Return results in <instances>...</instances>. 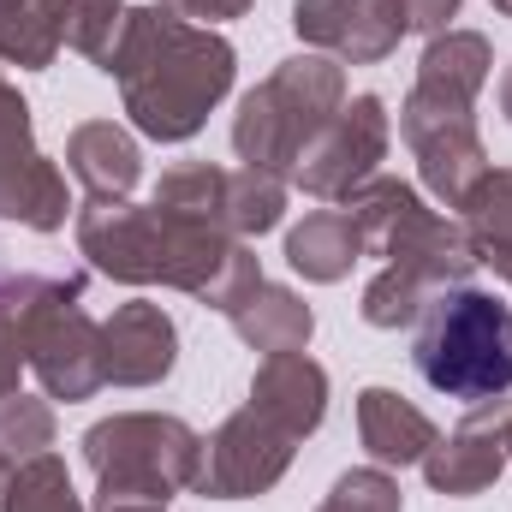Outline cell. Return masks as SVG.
I'll return each mask as SVG.
<instances>
[{
	"label": "cell",
	"instance_id": "1",
	"mask_svg": "<svg viewBox=\"0 0 512 512\" xmlns=\"http://www.w3.org/2000/svg\"><path fill=\"white\" fill-rule=\"evenodd\" d=\"M78 251L90 256L96 274L120 286H173L221 316L262 280L251 239L209 221L167 215L155 203H84Z\"/></svg>",
	"mask_w": 512,
	"mask_h": 512
},
{
	"label": "cell",
	"instance_id": "2",
	"mask_svg": "<svg viewBox=\"0 0 512 512\" xmlns=\"http://www.w3.org/2000/svg\"><path fill=\"white\" fill-rule=\"evenodd\" d=\"M102 72L120 84L131 126L155 143H185L227 102L239 54L221 30L191 24L167 6H131Z\"/></svg>",
	"mask_w": 512,
	"mask_h": 512
},
{
	"label": "cell",
	"instance_id": "3",
	"mask_svg": "<svg viewBox=\"0 0 512 512\" xmlns=\"http://www.w3.org/2000/svg\"><path fill=\"white\" fill-rule=\"evenodd\" d=\"M411 370L423 387L459 405H489L512 393V304L483 286H447L423 304Z\"/></svg>",
	"mask_w": 512,
	"mask_h": 512
},
{
	"label": "cell",
	"instance_id": "4",
	"mask_svg": "<svg viewBox=\"0 0 512 512\" xmlns=\"http://www.w3.org/2000/svg\"><path fill=\"white\" fill-rule=\"evenodd\" d=\"M340 108H346V66L328 54H292L256 90H245L233 114V149L245 167L286 179L298 173L304 149L334 126Z\"/></svg>",
	"mask_w": 512,
	"mask_h": 512
},
{
	"label": "cell",
	"instance_id": "5",
	"mask_svg": "<svg viewBox=\"0 0 512 512\" xmlns=\"http://www.w3.org/2000/svg\"><path fill=\"white\" fill-rule=\"evenodd\" d=\"M84 465L96 477V495L108 501H173L197 489L203 471V435L173 411H114L84 429Z\"/></svg>",
	"mask_w": 512,
	"mask_h": 512
},
{
	"label": "cell",
	"instance_id": "6",
	"mask_svg": "<svg viewBox=\"0 0 512 512\" xmlns=\"http://www.w3.org/2000/svg\"><path fill=\"white\" fill-rule=\"evenodd\" d=\"M24 364L48 399L84 405L108 387L102 370V322L84 310V274H42L24 310Z\"/></svg>",
	"mask_w": 512,
	"mask_h": 512
},
{
	"label": "cell",
	"instance_id": "7",
	"mask_svg": "<svg viewBox=\"0 0 512 512\" xmlns=\"http://www.w3.org/2000/svg\"><path fill=\"white\" fill-rule=\"evenodd\" d=\"M471 274H477V251H471L465 227L447 221V215H435V209H423L382 251V268L364 286L358 310H364L370 328H411L435 292L465 286Z\"/></svg>",
	"mask_w": 512,
	"mask_h": 512
},
{
	"label": "cell",
	"instance_id": "8",
	"mask_svg": "<svg viewBox=\"0 0 512 512\" xmlns=\"http://www.w3.org/2000/svg\"><path fill=\"white\" fill-rule=\"evenodd\" d=\"M399 137H405L411 155H417L423 191H429L435 203H447V209H465V197H471V191L483 185V173L495 167L471 108L429 102V96H417V90L399 102Z\"/></svg>",
	"mask_w": 512,
	"mask_h": 512
},
{
	"label": "cell",
	"instance_id": "9",
	"mask_svg": "<svg viewBox=\"0 0 512 512\" xmlns=\"http://www.w3.org/2000/svg\"><path fill=\"white\" fill-rule=\"evenodd\" d=\"M292 453H298V435L280 429L268 411H256L245 399L215 435H203V471H197L191 495H203V501H256L292 471Z\"/></svg>",
	"mask_w": 512,
	"mask_h": 512
},
{
	"label": "cell",
	"instance_id": "10",
	"mask_svg": "<svg viewBox=\"0 0 512 512\" xmlns=\"http://www.w3.org/2000/svg\"><path fill=\"white\" fill-rule=\"evenodd\" d=\"M72 215L66 173L36 149L30 102L0 72V221H18L30 233H60Z\"/></svg>",
	"mask_w": 512,
	"mask_h": 512
},
{
	"label": "cell",
	"instance_id": "11",
	"mask_svg": "<svg viewBox=\"0 0 512 512\" xmlns=\"http://www.w3.org/2000/svg\"><path fill=\"white\" fill-rule=\"evenodd\" d=\"M387 137H393V126H387L382 96H352V102L334 114V126L304 149V161H298L292 179H298L316 203H346L358 185L376 179V167H382V155H387Z\"/></svg>",
	"mask_w": 512,
	"mask_h": 512
},
{
	"label": "cell",
	"instance_id": "12",
	"mask_svg": "<svg viewBox=\"0 0 512 512\" xmlns=\"http://www.w3.org/2000/svg\"><path fill=\"white\" fill-rule=\"evenodd\" d=\"M507 417L512 399L471 405V417L423 453V483L447 501H471V495L495 489V477L507 471Z\"/></svg>",
	"mask_w": 512,
	"mask_h": 512
},
{
	"label": "cell",
	"instance_id": "13",
	"mask_svg": "<svg viewBox=\"0 0 512 512\" xmlns=\"http://www.w3.org/2000/svg\"><path fill=\"white\" fill-rule=\"evenodd\" d=\"M292 30L310 54L340 66H382L405 36L387 0H292Z\"/></svg>",
	"mask_w": 512,
	"mask_h": 512
},
{
	"label": "cell",
	"instance_id": "14",
	"mask_svg": "<svg viewBox=\"0 0 512 512\" xmlns=\"http://www.w3.org/2000/svg\"><path fill=\"white\" fill-rule=\"evenodd\" d=\"M179 364V328L161 304L131 298L102 322V370L108 387H161Z\"/></svg>",
	"mask_w": 512,
	"mask_h": 512
},
{
	"label": "cell",
	"instance_id": "15",
	"mask_svg": "<svg viewBox=\"0 0 512 512\" xmlns=\"http://www.w3.org/2000/svg\"><path fill=\"white\" fill-rule=\"evenodd\" d=\"M66 173L84 185L90 203H126L143 179V149L114 120H84L66 137Z\"/></svg>",
	"mask_w": 512,
	"mask_h": 512
},
{
	"label": "cell",
	"instance_id": "16",
	"mask_svg": "<svg viewBox=\"0 0 512 512\" xmlns=\"http://www.w3.org/2000/svg\"><path fill=\"white\" fill-rule=\"evenodd\" d=\"M251 405L268 411L280 429H292L298 441H310L328 417V370L304 352L262 358V370L251 376Z\"/></svg>",
	"mask_w": 512,
	"mask_h": 512
},
{
	"label": "cell",
	"instance_id": "17",
	"mask_svg": "<svg viewBox=\"0 0 512 512\" xmlns=\"http://www.w3.org/2000/svg\"><path fill=\"white\" fill-rule=\"evenodd\" d=\"M358 441L376 465H423V453L441 441V429L429 423L423 405H411L393 387H364L358 393Z\"/></svg>",
	"mask_w": 512,
	"mask_h": 512
},
{
	"label": "cell",
	"instance_id": "18",
	"mask_svg": "<svg viewBox=\"0 0 512 512\" xmlns=\"http://www.w3.org/2000/svg\"><path fill=\"white\" fill-rule=\"evenodd\" d=\"M489 72H495V48H489V36L483 30H441V36H429V48H423V60H417V96H429V102H453V108H477V96H483V84H489Z\"/></svg>",
	"mask_w": 512,
	"mask_h": 512
},
{
	"label": "cell",
	"instance_id": "19",
	"mask_svg": "<svg viewBox=\"0 0 512 512\" xmlns=\"http://www.w3.org/2000/svg\"><path fill=\"white\" fill-rule=\"evenodd\" d=\"M233 334L262 352V358H280V352H304L310 334H316V310L292 292V286H274V280H256L251 292L227 310Z\"/></svg>",
	"mask_w": 512,
	"mask_h": 512
},
{
	"label": "cell",
	"instance_id": "20",
	"mask_svg": "<svg viewBox=\"0 0 512 512\" xmlns=\"http://www.w3.org/2000/svg\"><path fill=\"white\" fill-rule=\"evenodd\" d=\"M364 233L352 221V209H310L292 233H286V262L292 274H304L310 286H334L358 268Z\"/></svg>",
	"mask_w": 512,
	"mask_h": 512
},
{
	"label": "cell",
	"instance_id": "21",
	"mask_svg": "<svg viewBox=\"0 0 512 512\" xmlns=\"http://www.w3.org/2000/svg\"><path fill=\"white\" fill-rule=\"evenodd\" d=\"M66 48V0H0V60L18 72H48Z\"/></svg>",
	"mask_w": 512,
	"mask_h": 512
},
{
	"label": "cell",
	"instance_id": "22",
	"mask_svg": "<svg viewBox=\"0 0 512 512\" xmlns=\"http://www.w3.org/2000/svg\"><path fill=\"white\" fill-rule=\"evenodd\" d=\"M459 227L477 251V268H495L512 286V167H489L483 185L465 197Z\"/></svg>",
	"mask_w": 512,
	"mask_h": 512
},
{
	"label": "cell",
	"instance_id": "23",
	"mask_svg": "<svg viewBox=\"0 0 512 512\" xmlns=\"http://www.w3.org/2000/svg\"><path fill=\"white\" fill-rule=\"evenodd\" d=\"M346 209H352V221H358V233H364V256H382L429 203L417 197V185H405V179H387L376 173L370 185H358L352 197H346Z\"/></svg>",
	"mask_w": 512,
	"mask_h": 512
},
{
	"label": "cell",
	"instance_id": "24",
	"mask_svg": "<svg viewBox=\"0 0 512 512\" xmlns=\"http://www.w3.org/2000/svg\"><path fill=\"white\" fill-rule=\"evenodd\" d=\"M155 209L167 215H185V221H209V227H227V167H209V161H185V167H167L149 191ZM233 233V227H227Z\"/></svg>",
	"mask_w": 512,
	"mask_h": 512
},
{
	"label": "cell",
	"instance_id": "25",
	"mask_svg": "<svg viewBox=\"0 0 512 512\" xmlns=\"http://www.w3.org/2000/svg\"><path fill=\"white\" fill-rule=\"evenodd\" d=\"M286 221V179L262 173V167H239L227 173V227L239 239H262Z\"/></svg>",
	"mask_w": 512,
	"mask_h": 512
},
{
	"label": "cell",
	"instance_id": "26",
	"mask_svg": "<svg viewBox=\"0 0 512 512\" xmlns=\"http://www.w3.org/2000/svg\"><path fill=\"white\" fill-rule=\"evenodd\" d=\"M0 512H90V507L78 501L66 459L36 453V459H24V465H18V477L6 483V501H0Z\"/></svg>",
	"mask_w": 512,
	"mask_h": 512
},
{
	"label": "cell",
	"instance_id": "27",
	"mask_svg": "<svg viewBox=\"0 0 512 512\" xmlns=\"http://www.w3.org/2000/svg\"><path fill=\"white\" fill-rule=\"evenodd\" d=\"M36 280L42 274H0V399H12L18 376L30 370L24 364V310H30Z\"/></svg>",
	"mask_w": 512,
	"mask_h": 512
},
{
	"label": "cell",
	"instance_id": "28",
	"mask_svg": "<svg viewBox=\"0 0 512 512\" xmlns=\"http://www.w3.org/2000/svg\"><path fill=\"white\" fill-rule=\"evenodd\" d=\"M126 0H66V48H78L84 60H108L120 24H126Z\"/></svg>",
	"mask_w": 512,
	"mask_h": 512
},
{
	"label": "cell",
	"instance_id": "29",
	"mask_svg": "<svg viewBox=\"0 0 512 512\" xmlns=\"http://www.w3.org/2000/svg\"><path fill=\"white\" fill-rule=\"evenodd\" d=\"M0 447L12 459L48 453L54 447V411H48V399H24V393L0 399Z\"/></svg>",
	"mask_w": 512,
	"mask_h": 512
},
{
	"label": "cell",
	"instance_id": "30",
	"mask_svg": "<svg viewBox=\"0 0 512 512\" xmlns=\"http://www.w3.org/2000/svg\"><path fill=\"white\" fill-rule=\"evenodd\" d=\"M399 483L387 477L382 465H358V471H346L328 495H322V507L316 512H399Z\"/></svg>",
	"mask_w": 512,
	"mask_h": 512
},
{
	"label": "cell",
	"instance_id": "31",
	"mask_svg": "<svg viewBox=\"0 0 512 512\" xmlns=\"http://www.w3.org/2000/svg\"><path fill=\"white\" fill-rule=\"evenodd\" d=\"M459 6H465V0H387V12L399 18V30H405V36H411V30H423V36L453 30Z\"/></svg>",
	"mask_w": 512,
	"mask_h": 512
},
{
	"label": "cell",
	"instance_id": "32",
	"mask_svg": "<svg viewBox=\"0 0 512 512\" xmlns=\"http://www.w3.org/2000/svg\"><path fill=\"white\" fill-rule=\"evenodd\" d=\"M155 6H167V12H179L191 24H221V18H245L256 0H155Z\"/></svg>",
	"mask_w": 512,
	"mask_h": 512
},
{
	"label": "cell",
	"instance_id": "33",
	"mask_svg": "<svg viewBox=\"0 0 512 512\" xmlns=\"http://www.w3.org/2000/svg\"><path fill=\"white\" fill-rule=\"evenodd\" d=\"M96 512H167V507H161V501H126V495H120V501L96 495Z\"/></svg>",
	"mask_w": 512,
	"mask_h": 512
},
{
	"label": "cell",
	"instance_id": "34",
	"mask_svg": "<svg viewBox=\"0 0 512 512\" xmlns=\"http://www.w3.org/2000/svg\"><path fill=\"white\" fill-rule=\"evenodd\" d=\"M18 465H24V459H12V453H6V447H0V501H6V483H12V477H18Z\"/></svg>",
	"mask_w": 512,
	"mask_h": 512
},
{
	"label": "cell",
	"instance_id": "35",
	"mask_svg": "<svg viewBox=\"0 0 512 512\" xmlns=\"http://www.w3.org/2000/svg\"><path fill=\"white\" fill-rule=\"evenodd\" d=\"M501 114H507V126H512V66L501 72Z\"/></svg>",
	"mask_w": 512,
	"mask_h": 512
},
{
	"label": "cell",
	"instance_id": "36",
	"mask_svg": "<svg viewBox=\"0 0 512 512\" xmlns=\"http://www.w3.org/2000/svg\"><path fill=\"white\" fill-rule=\"evenodd\" d=\"M495 12H501V18H512V0H495Z\"/></svg>",
	"mask_w": 512,
	"mask_h": 512
},
{
	"label": "cell",
	"instance_id": "37",
	"mask_svg": "<svg viewBox=\"0 0 512 512\" xmlns=\"http://www.w3.org/2000/svg\"><path fill=\"white\" fill-rule=\"evenodd\" d=\"M507 465H512V417H507Z\"/></svg>",
	"mask_w": 512,
	"mask_h": 512
}]
</instances>
